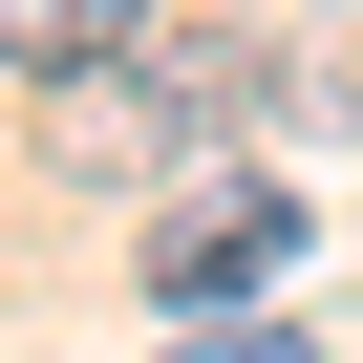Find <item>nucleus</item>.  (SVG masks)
I'll list each match as a JSON object with an SVG mask.
<instances>
[{"mask_svg":"<svg viewBox=\"0 0 363 363\" xmlns=\"http://www.w3.org/2000/svg\"><path fill=\"white\" fill-rule=\"evenodd\" d=\"M43 150H65V171H171L193 128L150 107V65H86V86H43Z\"/></svg>","mask_w":363,"mask_h":363,"instance_id":"3","label":"nucleus"},{"mask_svg":"<svg viewBox=\"0 0 363 363\" xmlns=\"http://www.w3.org/2000/svg\"><path fill=\"white\" fill-rule=\"evenodd\" d=\"M278 257H299V193H278V171H193V193L150 214V299L171 320H257Z\"/></svg>","mask_w":363,"mask_h":363,"instance_id":"1","label":"nucleus"},{"mask_svg":"<svg viewBox=\"0 0 363 363\" xmlns=\"http://www.w3.org/2000/svg\"><path fill=\"white\" fill-rule=\"evenodd\" d=\"M193 363H320L299 320H193Z\"/></svg>","mask_w":363,"mask_h":363,"instance_id":"5","label":"nucleus"},{"mask_svg":"<svg viewBox=\"0 0 363 363\" xmlns=\"http://www.w3.org/2000/svg\"><path fill=\"white\" fill-rule=\"evenodd\" d=\"M128 65H150V107L193 128V150H235V107L278 86V65H257V22H171V0H150V43H128Z\"/></svg>","mask_w":363,"mask_h":363,"instance_id":"2","label":"nucleus"},{"mask_svg":"<svg viewBox=\"0 0 363 363\" xmlns=\"http://www.w3.org/2000/svg\"><path fill=\"white\" fill-rule=\"evenodd\" d=\"M128 43H150V0H0V65H22V86H86Z\"/></svg>","mask_w":363,"mask_h":363,"instance_id":"4","label":"nucleus"}]
</instances>
